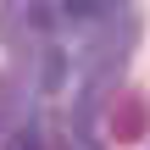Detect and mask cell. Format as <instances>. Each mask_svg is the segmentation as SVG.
Segmentation results:
<instances>
[{
	"label": "cell",
	"instance_id": "cell-1",
	"mask_svg": "<svg viewBox=\"0 0 150 150\" xmlns=\"http://www.w3.org/2000/svg\"><path fill=\"white\" fill-rule=\"evenodd\" d=\"M106 128H111L117 145H139L145 128H150V100L139 89H122V95L111 100V111H106Z\"/></svg>",
	"mask_w": 150,
	"mask_h": 150
},
{
	"label": "cell",
	"instance_id": "cell-2",
	"mask_svg": "<svg viewBox=\"0 0 150 150\" xmlns=\"http://www.w3.org/2000/svg\"><path fill=\"white\" fill-rule=\"evenodd\" d=\"M6 150H45V139H39L33 128H17V134L6 139Z\"/></svg>",
	"mask_w": 150,
	"mask_h": 150
},
{
	"label": "cell",
	"instance_id": "cell-3",
	"mask_svg": "<svg viewBox=\"0 0 150 150\" xmlns=\"http://www.w3.org/2000/svg\"><path fill=\"white\" fill-rule=\"evenodd\" d=\"M11 89H17V83L0 72V122H6V117H11V106H17V95H11Z\"/></svg>",
	"mask_w": 150,
	"mask_h": 150
}]
</instances>
